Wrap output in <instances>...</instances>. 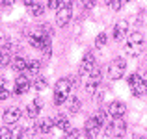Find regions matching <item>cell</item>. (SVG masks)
<instances>
[{
	"instance_id": "obj_38",
	"label": "cell",
	"mask_w": 147,
	"mask_h": 139,
	"mask_svg": "<svg viewBox=\"0 0 147 139\" xmlns=\"http://www.w3.org/2000/svg\"><path fill=\"white\" fill-rule=\"evenodd\" d=\"M15 139H22V137H21V136H17V137H15Z\"/></svg>"
},
{
	"instance_id": "obj_24",
	"label": "cell",
	"mask_w": 147,
	"mask_h": 139,
	"mask_svg": "<svg viewBox=\"0 0 147 139\" xmlns=\"http://www.w3.org/2000/svg\"><path fill=\"white\" fill-rule=\"evenodd\" d=\"M106 41H108L106 33H99V35H97V39H95V46H97V48H102V46L106 45Z\"/></svg>"
},
{
	"instance_id": "obj_7",
	"label": "cell",
	"mask_w": 147,
	"mask_h": 139,
	"mask_svg": "<svg viewBox=\"0 0 147 139\" xmlns=\"http://www.w3.org/2000/svg\"><path fill=\"white\" fill-rule=\"evenodd\" d=\"M30 87H32V80H30V76L28 74H21V76H17V80H15V91H13V95L28 93Z\"/></svg>"
},
{
	"instance_id": "obj_34",
	"label": "cell",
	"mask_w": 147,
	"mask_h": 139,
	"mask_svg": "<svg viewBox=\"0 0 147 139\" xmlns=\"http://www.w3.org/2000/svg\"><path fill=\"white\" fill-rule=\"evenodd\" d=\"M34 102H36V104H37V106H39V108H41V106H43V100H41V98H39V96H37V98H36V100H34Z\"/></svg>"
},
{
	"instance_id": "obj_23",
	"label": "cell",
	"mask_w": 147,
	"mask_h": 139,
	"mask_svg": "<svg viewBox=\"0 0 147 139\" xmlns=\"http://www.w3.org/2000/svg\"><path fill=\"white\" fill-rule=\"evenodd\" d=\"M11 48V43H9V39H7L6 35H0V52H2V50H9Z\"/></svg>"
},
{
	"instance_id": "obj_18",
	"label": "cell",
	"mask_w": 147,
	"mask_h": 139,
	"mask_svg": "<svg viewBox=\"0 0 147 139\" xmlns=\"http://www.w3.org/2000/svg\"><path fill=\"white\" fill-rule=\"evenodd\" d=\"M80 108H82V102H80L76 96H71V98H69V111L75 115V113H78V111H80Z\"/></svg>"
},
{
	"instance_id": "obj_17",
	"label": "cell",
	"mask_w": 147,
	"mask_h": 139,
	"mask_svg": "<svg viewBox=\"0 0 147 139\" xmlns=\"http://www.w3.org/2000/svg\"><path fill=\"white\" fill-rule=\"evenodd\" d=\"M37 128H39L41 134H50V130L54 128V121L52 119H43V121L37 124Z\"/></svg>"
},
{
	"instance_id": "obj_8",
	"label": "cell",
	"mask_w": 147,
	"mask_h": 139,
	"mask_svg": "<svg viewBox=\"0 0 147 139\" xmlns=\"http://www.w3.org/2000/svg\"><path fill=\"white\" fill-rule=\"evenodd\" d=\"M71 17H73L71 6H60L56 9V22H58V26H67V22L71 21Z\"/></svg>"
},
{
	"instance_id": "obj_14",
	"label": "cell",
	"mask_w": 147,
	"mask_h": 139,
	"mask_svg": "<svg viewBox=\"0 0 147 139\" xmlns=\"http://www.w3.org/2000/svg\"><path fill=\"white\" fill-rule=\"evenodd\" d=\"M26 63H28V61H26L24 57H21V56H17V57L11 59V67H13L17 72H24L26 71Z\"/></svg>"
},
{
	"instance_id": "obj_13",
	"label": "cell",
	"mask_w": 147,
	"mask_h": 139,
	"mask_svg": "<svg viewBox=\"0 0 147 139\" xmlns=\"http://www.w3.org/2000/svg\"><path fill=\"white\" fill-rule=\"evenodd\" d=\"M129 35V22L127 21H119L117 24L114 26V39L115 41H123Z\"/></svg>"
},
{
	"instance_id": "obj_5",
	"label": "cell",
	"mask_w": 147,
	"mask_h": 139,
	"mask_svg": "<svg viewBox=\"0 0 147 139\" xmlns=\"http://www.w3.org/2000/svg\"><path fill=\"white\" fill-rule=\"evenodd\" d=\"M125 71H127V61L123 59V57H115L110 63V67H108V76H110L112 80H121L123 74H125Z\"/></svg>"
},
{
	"instance_id": "obj_22",
	"label": "cell",
	"mask_w": 147,
	"mask_h": 139,
	"mask_svg": "<svg viewBox=\"0 0 147 139\" xmlns=\"http://www.w3.org/2000/svg\"><path fill=\"white\" fill-rule=\"evenodd\" d=\"M108 117H110V115H108V111H106V110H100L99 113L95 115V119L99 121V124H100V126H104V124L108 122Z\"/></svg>"
},
{
	"instance_id": "obj_29",
	"label": "cell",
	"mask_w": 147,
	"mask_h": 139,
	"mask_svg": "<svg viewBox=\"0 0 147 139\" xmlns=\"http://www.w3.org/2000/svg\"><path fill=\"white\" fill-rule=\"evenodd\" d=\"M110 6H112V9H114V11H119V9H121V6H123V2H121V0H112Z\"/></svg>"
},
{
	"instance_id": "obj_25",
	"label": "cell",
	"mask_w": 147,
	"mask_h": 139,
	"mask_svg": "<svg viewBox=\"0 0 147 139\" xmlns=\"http://www.w3.org/2000/svg\"><path fill=\"white\" fill-rule=\"evenodd\" d=\"M0 139H13V132L9 128H0Z\"/></svg>"
},
{
	"instance_id": "obj_37",
	"label": "cell",
	"mask_w": 147,
	"mask_h": 139,
	"mask_svg": "<svg viewBox=\"0 0 147 139\" xmlns=\"http://www.w3.org/2000/svg\"><path fill=\"white\" fill-rule=\"evenodd\" d=\"M102 2L106 4V6H110V2H112V0H102Z\"/></svg>"
},
{
	"instance_id": "obj_4",
	"label": "cell",
	"mask_w": 147,
	"mask_h": 139,
	"mask_svg": "<svg viewBox=\"0 0 147 139\" xmlns=\"http://www.w3.org/2000/svg\"><path fill=\"white\" fill-rule=\"evenodd\" d=\"M129 87H130V91H132V95L134 96H144L145 93H147V86H145V82H144V78H142L140 74H130L129 76Z\"/></svg>"
},
{
	"instance_id": "obj_16",
	"label": "cell",
	"mask_w": 147,
	"mask_h": 139,
	"mask_svg": "<svg viewBox=\"0 0 147 139\" xmlns=\"http://www.w3.org/2000/svg\"><path fill=\"white\" fill-rule=\"evenodd\" d=\"M39 110H41V108L37 106L36 102L28 104V106H26V117H28L30 121H34V119H37V115H39Z\"/></svg>"
},
{
	"instance_id": "obj_9",
	"label": "cell",
	"mask_w": 147,
	"mask_h": 139,
	"mask_svg": "<svg viewBox=\"0 0 147 139\" xmlns=\"http://www.w3.org/2000/svg\"><path fill=\"white\" fill-rule=\"evenodd\" d=\"M99 130H100V124L95 117H90L86 121V124H84V134H86L88 139H95L97 134H99Z\"/></svg>"
},
{
	"instance_id": "obj_1",
	"label": "cell",
	"mask_w": 147,
	"mask_h": 139,
	"mask_svg": "<svg viewBox=\"0 0 147 139\" xmlns=\"http://www.w3.org/2000/svg\"><path fill=\"white\" fill-rule=\"evenodd\" d=\"M71 89H73V86H71V80L69 78L58 80L56 86H54V104H56V106H61V104L69 98Z\"/></svg>"
},
{
	"instance_id": "obj_36",
	"label": "cell",
	"mask_w": 147,
	"mask_h": 139,
	"mask_svg": "<svg viewBox=\"0 0 147 139\" xmlns=\"http://www.w3.org/2000/svg\"><path fill=\"white\" fill-rule=\"evenodd\" d=\"M142 78H144V82H145V86H147V71H145V74L142 76Z\"/></svg>"
},
{
	"instance_id": "obj_35",
	"label": "cell",
	"mask_w": 147,
	"mask_h": 139,
	"mask_svg": "<svg viewBox=\"0 0 147 139\" xmlns=\"http://www.w3.org/2000/svg\"><path fill=\"white\" fill-rule=\"evenodd\" d=\"M0 87H6V80L4 78H0Z\"/></svg>"
},
{
	"instance_id": "obj_11",
	"label": "cell",
	"mask_w": 147,
	"mask_h": 139,
	"mask_svg": "<svg viewBox=\"0 0 147 139\" xmlns=\"http://www.w3.org/2000/svg\"><path fill=\"white\" fill-rule=\"evenodd\" d=\"M100 78H102V74H100V71L95 67L93 71H91V74H90L88 84H86V91L90 93V95H93V93L97 91V87H99V84H100Z\"/></svg>"
},
{
	"instance_id": "obj_32",
	"label": "cell",
	"mask_w": 147,
	"mask_h": 139,
	"mask_svg": "<svg viewBox=\"0 0 147 139\" xmlns=\"http://www.w3.org/2000/svg\"><path fill=\"white\" fill-rule=\"evenodd\" d=\"M7 96H9V91L6 87H0V100H6Z\"/></svg>"
},
{
	"instance_id": "obj_2",
	"label": "cell",
	"mask_w": 147,
	"mask_h": 139,
	"mask_svg": "<svg viewBox=\"0 0 147 139\" xmlns=\"http://www.w3.org/2000/svg\"><path fill=\"white\" fill-rule=\"evenodd\" d=\"M144 35H142L140 32H134V33H130V35H127V54L129 56H132V57H136L138 54L144 50Z\"/></svg>"
},
{
	"instance_id": "obj_31",
	"label": "cell",
	"mask_w": 147,
	"mask_h": 139,
	"mask_svg": "<svg viewBox=\"0 0 147 139\" xmlns=\"http://www.w3.org/2000/svg\"><path fill=\"white\" fill-rule=\"evenodd\" d=\"M80 4H82L84 7H93L95 6V0H78Z\"/></svg>"
},
{
	"instance_id": "obj_19",
	"label": "cell",
	"mask_w": 147,
	"mask_h": 139,
	"mask_svg": "<svg viewBox=\"0 0 147 139\" xmlns=\"http://www.w3.org/2000/svg\"><path fill=\"white\" fill-rule=\"evenodd\" d=\"M26 71H28L30 74H37V72L41 71V61H37V59L28 61V63H26Z\"/></svg>"
},
{
	"instance_id": "obj_10",
	"label": "cell",
	"mask_w": 147,
	"mask_h": 139,
	"mask_svg": "<svg viewBox=\"0 0 147 139\" xmlns=\"http://www.w3.org/2000/svg\"><path fill=\"white\" fill-rule=\"evenodd\" d=\"M108 115L110 117H114V119H119V117H123L125 115V111H127V106L121 102V100H114V102H110L108 104Z\"/></svg>"
},
{
	"instance_id": "obj_30",
	"label": "cell",
	"mask_w": 147,
	"mask_h": 139,
	"mask_svg": "<svg viewBox=\"0 0 147 139\" xmlns=\"http://www.w3.org/2000/svg\"><path fill=\"white\" fill-rule=\"evenodd\" d=\"M47 7L49 9H58V7H60V0H49Z\"/></svg>"
},
{
	"instance_id": "obj_12",
	"label": "cell",
	"mask_w": 147,
	"mask_h": 139,
	"mask_svg": "<svg viewBox=\"0 0 147 139\" xmlns=\"http://www.w3.org/2000/svg\"><path fill=\"white\" fill-rule=\"evenodd\" d=\"M21 115L22 113H21L19 108H7V110L2 113V121L6 122V124H15V122H19Z\"/></svg>"
},
{
	"instance_id": "obj_6",
	"label": "cell",
	"mask_w": 147,
	"mask_h": 139,
	"mask_svg": "<svg viewBox=\"0 0 147 139\" xmlns=\"http://www.w3.org/2000/svg\"><path fill=\"white\" fill-rule=\"evenodd\" d=\"M97 67L95 65V56L91 52H88L86 56L82 57V61H80V69H78V74L80 76H90L91 74V71Z\"/></svg>"
},
{
	"instance_id": "obj_21",
	"label": "cell",
	"mask_w": 147,
	"mask_h": 139,
	"mask_svg": "<svg viewBox=\"0 0 147 139\" xmlns=\"http://www.w3.org/2000/svg\"><path fill=\"white\" fill-rule=\"evenodd\" d=\"M34 89L36 91H43V89H47V78H43V76H37L36 80H34Z\"/></svg>"
},
{
	"instance_id": "obj_26",
	"label": "cell",
	"mask_w": 147,
	"mask_h": 139,
	"mask_svg": "<svg viewBox=\"0 0 147 139\" xmlns=\"http://www.w3.org/2000/svg\"><path fill=\"white\" fill-rule=\"evenodd\" d=\"M78 136H80V132L76 128H69L65 132V139H78Z\"/></svg>"
},
{
	"instance_id": "obj_33",
	"label": "cell",
	"mask_w": 147,
	"mask_h": 139,
	"mask_svg": "<svg viewBox=\"0 0 147 139\" xmlns=\"http://www.w3.org/2000/svg\"><path fill=\"white\" fill-rule=\"evenodd\" d=\"M73 0H60V6H71Z\"/></svg>"
},
{
	"instance_id": "obj_39",
	"label": "cell",
	"mask_w": 147,
	"mask_h": 139,
	"mask_svg": "<svg viewBox=\"0 0 147 139\" xmlns=\"http://www.w3.org/2000/svg\"><path fill=\"white\" fill-rule=\"evenodd\" d=\"M127 2H130V0H127Z\"/></svg>"
},
{
	"instance_id": "obj_28",
	"label": "cell",
	"mask_w": 147,
	"mask_h": 139,
	"mask_svg": "<svg viewBox=\"0 0 147 139\" xmlns=\"http://www.w3.org/2000/svg\"><path fill=\"white\" fill-rule=\"evenodd\" d=\"M41 52H43V57H45V59H49V57H50V54H52V48H50V43H47V45H45L43 48H41Z\"/></svg>"
},
{
	"instance_id": "obj_15",
	"label": "cell",
	"mask_w": 147,
	"mask_h": 139,
	"mask_svg": "<svg viewBox=\"0 0 147 139\" xmlns=\"http://www.w3.org/2000/svg\"><path fill=\"white\" fill-rule=\"evenodd\" d=\"M54 126H56V128H60V130H63V132H67V130L71 128V126H69V119L65 117V115H61V113L54 119Z\"/></svg>"
},
{
	"instance_id": "obj_27",
	"label": "cell",
	"mask_w": 147,
	"mask_h": 139,
	"mask_svg": "<svg viewBox=\"0 0 147 139\" xmlns=\"http://www.w3.org/2000/svg\"><path fill=\"white\" fill-rule=\"evenodd\" d=\"M9 54L6 52V50H2V52H0V67H4V65H7L9 63Z\"/></svg>"
},
{
	"instance_id": "obj_20",
	"label": "cell",
	"mask_w": 147,
	"mask_h": 139,
	"mask_svg": "<svg viewBox=\"0 0 147 139\" xmlns=\"http://www.w3.org/2000/svg\"><path fill=\"white\" fill-rule=\"evenodd\" d=\"M28 9H30V13H32L34 17H41V15H43V11H45V7L41 6V4H37V2H32L28 6Z\"/></svg>"
},
{
	"instance_id": "obj_3",
	"label": "cell",
	"mask_w": 147,
	"mask_h": 139,
	"mask_svg": "<svg viewBox=\"0 0 147 139\" xmlns=\"http://www.w3.org/2000/svg\"><path fill=\"white\" fill-rule=\"evenodd\" d=\"M125 132H127V122L121 117L115 119L114 122H106L104 124V136H108V137H115V139L123 137Z\"/></svg>"
}]
</instances>
